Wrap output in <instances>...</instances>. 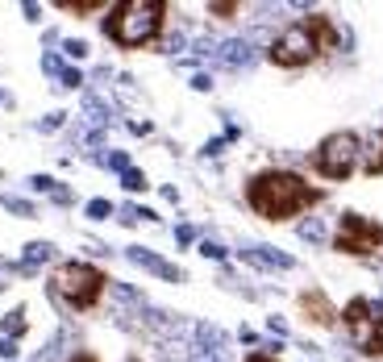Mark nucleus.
Masks as SVG:
<instances>
[{
    "mask_svg": "<svg viewBox=\"0 0 383 362\" xmlns=\"http://www.w3.org/2000/svg\"><path fill=\"white\" fill-rule=\"evenodd\" d=\"M246 204L267 221H287V217H300L304 208L321 204V192L296 171L271 167V171H258L246 183Z\"/></svg>",
    "mask_w": 383,
    "mask_h": 362,
    "instance_id": "f257e3e1",
    "label": "nucleus"
},
{
    "mask_svg": "<svg viewBox=\"0 0 383 362\" xmlns=\"http://www.w3.org/2000/svg\"><path fill=\"white\" fill-rule=\"evenodd\" d=\"M337 46V30L334 21L325 17V13H313V17H304V21H291L284 25L271 46H267V58L275 63V67H304V63H313L317 54H325V50H334Z\"/></svg>",
    "mask_w": 383,
    "mask_h": 362,
    "instance_id": "f03ea898",
    "label": "nucleus"
},
{
    "mask_svg": "<svg viewBox=\"0 0 383 362\" xmlns=\"http://www.w3.org/2000/svg\"><path fill=\"white\" fill-rule=\"evenodd\" d=\"M163 25H167V4H163V0H121V4H113L108 17H104L108 42L125 46V50L158 42Z\"/></svg>",
    "mask_w": 383,
    "mask_h": 362,
    "instance_id": "7ed1b4c3",
    "label": "nucleus"
},
{
    "mask_svg": "<svg viewBox=\"0 0 383 362\" xmlns=\"http://www.w3.org/2000/svg\"><path fill=\"white\" fill-rule=\"evenodd\" d=\"M104 287H108V275L100 271V267H92V263H63L50 275V296L58 304L75 308V313L96 308L100 296H104Z\"/></svg>",
    "mask_w": 383,
    "mask_h": 362,
    "instance_id": "20e7f679",
    "label": "nucleus"
},
{
    "mask_svg": "<svg viewBox=\"0 0 383 362\" xmlns=\"http://www.w3.org/2000/svg\"><path fill=\"white\" fill-rule=\"evenodd\" d=\"M358 158H363V137L354 134V130H337V134H329L313 150V171L321 180L341 183L358 171Z\"/></svg>",
    "mask_w": 383,
    "mask_h": 362,
    "instance_id": "39448f33",
    "label": "nucleus"
},
{
    "mask_svg": "<svg viewBox=\"0 0 383 362\" xmlns=\"http://www.w3.org/2000/svg\"><path fill=\"white\" fill-rule=\"evenodd\" d=\"M346 333H350V342L363 350V354H371V358H383V308L375 300H367V296H354L350 304H346Z\"/></svg>",
    "mask_w": 383,
    "mask_h": 362,
    "instance_id": "423d86ee",
    "label": "nucleus"
},
{
    "mask_svg": "<svg viewBox=\"0 0 383 362\" xmlns=\"http://www.w3.org/2000/svg\"><path fill=\"white\" fill-rule=\"evenodd\" d=\"M379 246H383V225L379 221H371V217H363V213H341V217H337L334 250L367 258V254H375Z\"/></svg>",
    "mask_w": 383,
    "mask_h": 362,
    "instance_id": "0eeeda50",
    "label": "nucleus"
},
{
    "mask_svg": "<svg viewBox=\"0 0 383 362\" xmlns=\"http://www.w3.org/2000/svg\"><path fill=\"white\" fill-rule=\"evenodd\" d=\"M125 254H130V263H138V267H146V271H150V275H158V279H171V283H184V271H180L175 263H167V258L150 254L146 246H130Z\"/></svg>",
    "mask_w": 383,
    "mask_h": 362,
    "instance_id": "6e6552de",
    "label": "nucleus"
},
{
    "mask_svg": "<svg viewBox=\"0 0 383 362\" xmlns=\"http://www.w3.org/2000/svg\"><path fill=\"white\" fill-rule=\"evenodd\" d=\"M300 313L313 320V325H334L337 320V308L329 304V296H325L321 287H308V292L300 296Z\"/></svg>",
    "mask_w": 383,
    "mask_h": 362,
    "instance_id": "1a4fd4ad",
    "label": "nucleus"
},
{
    "mask_svg": "<svg viewBox=\"0 0 383 362\" xmlns=\"http://www.w3.org/2000/svg\"><path fill=\"white\" fill-rule=\"evenodd\" d=\"M241 258H246L250 267H258V271H291V267H296L291 254H280V250H271V246H250V250H241Z\"/></svg>",
    "mask_w": 383,
    "mask_h": 362,
    "instance_id": "9d476101",
    "label": "nucleus"
},
{
    "mask_svg": "<svg viewBox=\"0 0 383 362\" xmlns=\"http://www.w3.org/2000/svg\"><path fill=\"white\" fill-rule=\"evenodd\" d=\"M213 58H217L221 67H230V71H241V67H250V63H254V46L241 42V38H234V42H217Z\"/></svg>",
    "mask_w": 383,
    "mask_h": 362,
    "instance_id": "9b49d317",
    "label": "nucleus"
},
{
    "mask_svg": "<svg viewBox=\"0 0 383 362\" xmlns=\"http://www.w3.org/2000/svg\"><path fill=\"white\" fill-rule=\"evenodd\" d=\"M358 167H363L367 175H383V130H371V134L363 137V158H358Z\"/></svg>",
    "mask_w": 383,
    "mask_h": 362,
    "instance_id": "f8f14e48",
    "label": "nucleus"
},
{
    "mask_svg": "<svg viewBox=\"0 0 383 362\" xmlns=\"http://www.w3.org/2000/svg\"><path fill=\"white\" fill-rule=\"evenodd\" d=\"M50 258H54V246H50V242H30V246H25V267H30V271H34L38 263H50Z\"/></svg>",
    "mask_w": 383,
    "mask_h": 362,
    "instance_id": "ddd939ff",
    "label": "nucleus"
},
{
    "mask_svg": "<svg viewBox=\"0 0 383 362\" xmlns=\"http://www.w3.org/2000/svg\"><path fill=\"white\" fill-rule=\"evenodd\" d=\"M296 233H300L304 242H325V237H329L321 217H308V221H300V229H296Z\"/></svg>",
    "mask_w": 383,
    "mask_h": 362,
    "instance_id": "4468645a",
    "label": "nucleus"
},
{
    "mask_svg": "<svg viewBox=\"0 0 383 362\" xmlns=\"http://www.w3.org/2000/svg\"><path fill=\"white\" fill-rule=\"evenodd\" d=\"M58 8H63V13H75V17H84V13L104 8V0H58Z\"/></svg>",
    "mask_w": 383,
    "mask_h": 362,
    "instance_id": "2eb2a0df",
    "label": "nucleus"
},
{
    "mask_svg": "<svg viewBox=\"0 0 383 362\" xmlns=\"http://www.w3.org/2000/svg\"><path fill=\"white\" fill-rule=\"evenodd\" d=\"M21 333H25V308H13V313L4 317V337H13V342H17Z\"/></svg>",
    "mask_w": 383,
    "mask_h": 362,
    "instance_id": "dca6fc26",
    "label": "nucleus"
},
{
    "mask_svg": "<svg viewBox=\"0 0 383 362\" xmlns=\"http://www.w3.org/2000/svg\"><path fill=\"white\" fill-rule=\"evenodd\" d=\"M121 187H125V192H146V175H142V171H134V167H130V171L121 175Z\"/></svg>",
    "mask_w": 383,
    "mask_h": 362,
    "instance_id": "f3484780",
    "label": "nucleus"
},
{
    "mask_svg": "<svg viewBox=\"0 0 383 362\" xmlns=\"http://www.w3.org/2000/svg\"><path fill=\"white\" fill-rule=\"evenodd\" d=\"M4 208L17 213V217H34V204L30 200H17V196H4Z\"/></svg>",
    "mask_w": 383,
    "mask_h": 362,
    "instance_id": "a211bd4d",
    "label": "nucleus"
},
{
    "mask_svg": "<svg viewBox=\"0 0 383 362\" xmlns=\"http://www.w3.org/2000/svg\"><path fill=\"white\" fill-rule=\"evenodd\" d=\"M88 217H92V221L113 217V204H108V200H88Z\"/></svg>",
    "mask_w": 383,
    "mask_h": 362,
    "instance_id": "6ab92c4d",
    "label": "nucleus"
},
{
    "mask_svg": "<svg viewBox=\"0 0 383 362\" xmlns=\"http://www.w3.org/2000/svg\"><path fill=\"white\" fill-rule=\"evenodd\" d=\"M63 54H71V58H84V54H88V42H80V38H67V42H63Z\"/></svg>",
    "mask_w": 383,
    "mask_h": 362,
    "instance_id": "aec40b11",
    "label": "nucleus"
},
{
    "mask_svg": "<svg viewBox=\"0 0 383 362\" xmlns=\"http://www.w3.org/2000/svg\"><path fill=\"white\" fill-rule=\"evenodd\" d=\"M58 84H63V88H80V84H84V75H80L75 67H67V71L58 75Z\"/></svg>",
    "mask_w": 383,
    "mask_h": 362,
    "instance_id": "412c9836",
    "label": "nucleus"
},
{
    "mask_svg": "<svg viewBox=\"0 0 383 362\" xmlns=\"http://www.w3.org/2000/svg\"><path fill=\"white\" fill-rule=\"evenodd\" d=\"M208 13H213V17H238L241 4H208Z\"/></svg>",
    "mask_w": 383,
    "mask_h": 362,
    "instance_id": "4be33fe9",
    "label": "nucleus"
},
{
    "mask_svg": "<svg viewBox=\"0 0 383 362\" xmlns=\"http://www.w3.org/2000/svg\"><path fill=\"white\" fill-rule=\"evenodd\" d=\"M42 71H50V75H63L67 67H63V58H58V54H46V58H42Z\"/></svg>",
    "mask_w": 383,
    "mask_h": 362,
    "instance_id": "5701e85b",
    "label": "nucleus"
},
{
    "mask_svg": "<svg viewBox=\"0 0 383 362\" xmlns=\"http://www.w3.org/2000/svg\"><path fill=\"white\" fill-rule=\"evenodd\" d=\"M104 163H108V167H113V171H121V175H125V171H130V158H125V154H121V150H117V154H108V158H104Z\"/></svg>",
    "mask_w": 383,
    "mask_h": 362,
    "instance_id": "b1692460",
    "label": "nucleus"
},
{
    "mask_svg": "<svg viewBox=\"0 0 383 362\" xmlns=\"http://www.w3.org/2000/svg\"><path fill=\"white\" fill-rule=\"evenodd\" d=\"M200 254H204V258H225V246H217V242H200Z\"/></svg>",
    "mask_w": 383,
    "mask_h": 362,
    "instance_id": "393cba45",
    "label": "nucleus"
},
{
    "mask_svg": "<svg viewBox=\"0 0 383 362\" xmlns=\"http://www.w3.org/2000/svg\"><path fill=\"white\" fill-rule=\"evenodd\" d=\"M30 187H34V192H54V180H50V175H34Z\"/></svg>",
    "mask_w": 383,
    "mask_h": 362,
    "instance_id": "a878e982",
    "label": "nucleus"
},
{
    "mask_svg": "<svg viewBox=\"0 0 383 362\" xmlns=\"http://www.w3.org/2000/svg\"><path fill=\"white\" fill-rule=\"evenodd\" d=\"M0 358H17V342L13 337H0Z\"/></svg>",
    "mask_w": 383,
    "mask_h": 362,
    "instance_id": "bb28decb",
    "label": "nucleus"
},
{
    "mask_svg": "<svg viewBox=\"0 0 383 362\" xmlns=\"http://www.w3.org/2000/svg\"><path fill=\"white\" fill-rule=\"evenodd\" d=\"M192 237H196V229H192V225H180V229H175V242H180V246H188Z\"/></svg>",
    "mask_w": 383,
    "mask_h": 362,
    "instance_id": "cd10ccee",
    "label": "nucleus"
},
{
    "mask_svg": "<svg viewBox=\"0 0 383 362\" xmlns=\"http://www.w3.org/2000/svg\"><path fill=\"white\" fill-rule=\"evenodd\" d=\"M50 200H54V204H71V192H67V187H54Z\"/></svg>",
    "mask_w": 383,
    "mask_h": 362,
    "instance_id": "c85d7f7f",
    "label": "nucleus"
},
{
    "mask_svg": "<svg viewBox=\"0 0 383 362\" xmlns=\"http://www.w3.org/2000/svg\"><path fill=\"white\" fill-rule=\"evenodd\" d=\"M67 362H100V358H96L92 350H75V354H71Z\"/></svg>",
    "mask_w": 383,
    "mask_h": 362,
    "instance_id": "c756f323",
    "label": "nucleus"
},
{
    "mask_svg": "<svg viewBox=\"0 0 383 362\" xmlns=\"http://www.w3.org/2000/svg\"><path fill=\"white\" fill-rule=\"evenodd\" d=\"M192 88H196V92H208V88H213V80H208V75H196V80H192Z\"/></svg>",
    "mask_w": 383,
    "mask_h": 362,
    "instance_id": "7c9ffc66",
    "label": "nucleus"
},
{
    "mask_svg": "<svg viewBox=\"0 0 383 362\" xmlns=\"http://www.w3.org/2000/svg\"><path fill=\"white\" fill-rule=\"evenodd\" d=\"M63 125V113H50L46 121H42V130H58Z\"/></svg>",
    "mask_w": 383,
    "mask_h": 362,
    "instance_id": "2f4dec72",
    "label": "nucleus"
},
{
    "mask_svg": "<svg viewBox=\"0 0 383 362\" xmlns=\"http://www.w3.org/2000/svg\"><path fill=\"white\" fill-rule=\"evenodd\" d=\"M267 325H271V329H275V333H280V337H284V333H287V325H284V317H271V320H267Z\"/></svg>",
    "mask_w": 383,
    "mask_h": 362,
    "instance_id": "473e14b6",
    "label": "nucleus"
},
{
    "mask_svg": "<svg viewBox=\"0 0 383 362\" xmlns=\"http://www.w3.org/2000/svg\"><path fill=\"white\" fill-rule=\"evenodd\" d=\"M246 362H275V358H271L267 350H258V354H250V358H246Z\"/></svg>",
    "mask_w": 383,
    "mask_h": 362,
    "instance_id": "72a5a7b5",
    "label": "nucleus"
},
{
    "mask_svg": "<svg viewBox=\"0 0 383 362\" xmlns=\"http://www.w3.org/2000/svg\"><path fill=\"white\" fill-rule=\"evenodd\" d=\"M379 304H383V287H379Z\"/></svg>",
    "mask_w": 383,
    "mask_h": 362,
    "instance_id": "f704fd0d",
    "label": "nucleus"
},
{
    "mask_svg": "<svg viewBox=\"0 0 383 362\" xmlns=\"http://www.w3.org/2000/svg\"><path fill=\"white\" fill-rule=\"evenodd\" d=\"M130 362H138V358H130Z\"/></svg>",
    "mask_w": 383,
    "mask_h": 362,
    "instance_id": "c9c22d12",
    "label": "nucleus"
}]
</instances>
